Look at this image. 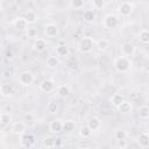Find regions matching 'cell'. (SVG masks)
Wrapping results in <instances>:
<instances>
[{
  "label": "cell",
  "instance_id": "6da1fadb",
  "mask_svg": "<svg viewBox=\"0 0 149 149\" xmlns=\"http://www.w3.org/2000/svg\"><path fill=\"white\" fill-rule=\"evenodd\" d=\"M113 65L115 68V70L118 72H121V73H126L129 71V69L132 68V62L128 57H125V56H119L114 59L113 62Z\"/></svg>",
  "mask_w": 149,
  "mask_h": 149
},
{
  "label": "cell",
  "instance_id": "7a4b0ae2",
  "mask_svg": "<svg viewBox=\"0 0 149 149\" xmlns=\"http://www.w3.org/2000/svg\"><path fill=\"white\" fill-rule=\"evenodd\" d=\"M94 44L95 42L92 37H83L78 42V49L81 52H90L94 48Z\"/></svg>",
  "mask_w": 149,
  "mask_h": 149
},
{
  "label": "cell",
  "instance_id": "3957f363",
  "mask_svg": "<svg viewBox=\"0 0 149 149\" xmlns=\"http://www.w3.org/2000/svg\"><path fill=\"white\" fill-rule=\"evenodd\" d=\"M118 23H119V20H118V17H116L114 14H108V15H106V16L104 17V20H102V24H104V27L107 28V29H113V28H115V27L118 26Z\"/></svg>",
  "mask_w": 149,
  "mask_h": 149
},
{
  "label": "cell",
  "instance_id": "277c9868",
  "mask_svg": "<svg viewBox=\"0 0 149 149\" xmlns=\"http://www.w3.org/2000/svg\"><path fill=\"white\" fill-rule=\"evenodd\" d=\"M118 10L120 12L121 15H123V16H128V15H130L132 12H133V3L129 2V1H122V2L119 3Z\"/></svg>",
  "mask_w": 149,
  "mask_h": 149
},
{
  "label": "cell",
  "instance_id": "5b68a950",
  "mask_svg": "<svg viewBox=\"0 0 149 149\" xmlns=\"http://www.w3.org/2000/svg\"><path fill=\"white\" fill-rule=\"evenodd\" d=\"M34 80H35V78H34L33 73L29 72V71H23V72L19 76V81H20L22 85H24V86L31 85V84L34 83Z\"/></svg>",
  "mask_w": 149,
  "mask_h": 149
},
{
  "label": "cell",
  "instance_id": "8992f818",
  "mask_svg": "<svg viewBox=\"0 0 149 149\" xmlns=\"http://www.w3.org/2000/svg\"><path fill=\"white\" fill-rule=\"evenodd\" d=\"M35 143V136L33 134H22L21 140H20V144L23 148H30L33 144Z\"/></svg>",
  "mask_w": 149,
  "mask_h": 149
},
{
  "label": "cell",
  "instance_id": "52a82bcc",
  "mask_svg": "<svg viewBox=\"0 0 149 149\" xmlns=\"http://www.w3.org/2000/svg\"><path fill=\"white\" fill-rule=\"evenodd\" d=\"M26 128H27V125H26V122H24V121H15V122L12 125L10 130H12L14 134L22 135V134H24Z\"/></svg>",
  "mask_w": 149,
  "mask_h": 149
},
{
  "label": "cell",
  "instance_id": "ba28073f",
  "mask_svg": "<svg viewBox=\"0 0 149 149\" xmlns=\"http://www.w3.org/2000/svg\"><path fill=\"white\" fill-rule=\"evenodd\" d=\"M13 26H14L15 29L21 30V31L28 29V22L24 20L23 16H17V17H15L14 21H13Z\"/></svg>",
  "mask_w": 149,
  "mask_h": 149
},
{
  "label": "cell",
  "instance_id": "9c48e42d",
  "mask_svg": "<svg viewBox=\"0 0 149 149\" xmlns=\"http://www.w3.org/2000/svg\"><path fill=\"white\" fill-rule=\"evenodd\" d=\"M44 33H45V35L48 37L54 38V37H56L58 35V26L55 24V23H48L44 27Z\"/></svg>",
  "mask_w": 149,
  "mask_h": 149
},
{
  "label": "cell",
  "instance_id": "30bf717a",
  "mask_svg": "<svg viewBox=\"0 0 149 149\" xmlns=\"http://www.w3.org/2000/svg\"><path fill=\"white\" fill-rule=\"evenodd\" d=\"M134 52H135V45L132 44V43H125L121 47V56H125V57L129 58Z\"/></svg>",
  "mask_w": 149,
  "mask_h": 149
},
{
  "label": "cell",
  "instance_id": "8fae6325",
  "mask_svg": "<svg viewBox=\"0 0 149 149\" xmlns=\"http://www.w3.org/2000/svg\"><path fill=\"white\" fill-rule=\"evenodd\" d=\"M40 88H41V91L44 92V93H50V92H52L54 88H55V83H54L52 80H50V79H45V80H43V81L41 83Z\"/></svg>",
  "mask_w": 149,
  "mask_h": 149
},
{
  "label": "cell",
  "instance_id": "7c38bea8",
  "mask_svg": "<svg viewBox=\"0 0 149 149\" xmlns=\"http://www.w3.org/2000/svg\"><path fill=\"white\" fill-rule=\"evenodd\" d=\"M86 126H87V128H88L91 132H95V130H98V129L101 127V122H100V120H99L97 116H92V118L88 119Z\"/></svg>",
  "mask_w": 149,
  "mask_h": 149
},
{
  "label": "cell",
  "instance_id": "4fadbf2b",
  "mask_svg": "<svg viewBox=\"0 0 149 149\" xmlns=\"http://www.w3.org/2000/svg\"><path fill=\"white\" fill-rule=\"evenodd\" d=\"M0 93H1V95H3V97H9V95H12V94L14 93V87H13V85L9 84V83H3V84H1V85H0Z\"/></svg>",
  "mask_w": 149,
  "mask_h": 149
},
{
  "label": "cell",
  "instance_id": "5bb4252c",
  "mask_svg": "<svg viewBox=\"0 0 149 149\" xmlns=\"http://www.w3.org/2000/svg\"><path fill=\"white\" fill-rule=\"evenodd\" d=\"M62 128H63V122L58 119L52 120L49 123V130L52 133H59V132H62Z\"/></svg>",
  "mask_w": 149,
  "mask_h": 149
},
{
  "label": "cell",
  "instance_id": "9a60e30c",
  "mask_svg": "<svg viewBox=\"0 0 149 149\" xmlns=\"http://www.w3.org/2000/svg\"><path fill=\"white\" fill-rule=\"evenodd\" d=\"M45 48H47V41L44 38L38 37V38L35 40V42H34V50L35 51L42 52V51L45 50Z\"/></svg>",
  "mask_w": 149,
  "mask_h": 149
},
{
  "label": "cell",
  "instance_id": "2e32d148",
  "mask_svg": "<svg viewBox=\"0 0 149 149\" xmlns=\"http://www.w3.org/2000/svg\"><path fill=\"white\" fill-rule=\"evenodd\" d=\"M116 108H118V111H119L120 113H122V114H127V113L132 112L133 106H132V102H130V101L125 100V101H123L119 107H116Z\"/></svg>",
  "mask_w": 149,
  "mask_h": 149
},
{
  "label": "cell",
  "instance_id": "e0dca14e",
  "mask_svg": "<svg viewBox=\"0 0 149 149\" xmlns=\"http://www.w3.org/2000/svg\"><path fill=\"white\" fill-rule=\"evenodd\" d=\"M94 47H95L99 51H105V50L108 49V47H109V42H108L106 38H100V40H98V41L95 42Z\"/></svg>",
  "mask_w": 149,
  "mask_h": 149
},
{
  "label": "cell",
  "instance_id": "ac0fdd59",
  "mask_svg": "<svg viewBox=\"0 0 149 149\" xmlns=\"http://www.w3.org/2000/svg\"><path fill=\"white\" fill-rule=\"evenodd\" d=\"M83 19H84V21L87 22V23L93 22V21L95 20V13H94V10H93V9H86V10L84 12V14H83Z\"/></svg>",
  "mask_w": 149,
  "mask_h": 149
},
{
  "label": "cell",
  "instance_id": "d6986e66",
  "mask_svg": "<svg viewBox=\"0 0 149 149\" xmlns=\"http://www.w3.org/2000/svg\"><path fill=\"white\" fill-rule=\"evenodd\" d=\"M111 101H112L113 106L119 107V106L125 101V97H123L122 93H115V94H113V97L111 98Z\"/></svg>",
  "mask_w": 149,
  "mask_h": 149
},
{
  "label": "cell",
  "instance_id": "ffe728a7",
  "mask_svg": "<svg viewBox=\"0 0 149 149\" xmlns=\"http://www.w3.org/2000/svg\"><path fill=\"white\" fill-rule=\"evenodd\" d=\"M137 141H139V143H140L141 147L147 148L149 146V135H148V133H146V132L141 133L139 135V137H137Z\"/></svg>",
  "mask_w": 149,
  "mask_h": 149
},
{
  "label": "cell",
  "instance_id": "44dd1931",
  "mask_svg": "<svg viewBox=\"0 0 149 149\" xmlns=\"http://www.w3.org/2000/svg\"><path fill=\"white\" fill-rule=\"evenodd\" d=\"M56 54L58 56H68L69 55V47L64 43H59L57 47H56Z\"/></svg>",
  "mask_w": 149,
  "mask_h": 149
},
{
  "label": "cell",
  "instance_id": "7402d4cb",
  "mask_svg": "<svg viewBox=\"0 0 149 149\" xmlns=\"http://www.w3.org/2000/svg\"><path fill=\"white\" fill-rule=\"evenodd\" d=\"M45 64L49 69H56L58 65H59V61L56 56H49L45 61Z\"/></svg>",
  "mask_w": 149,
  "mask_h": 149
},
{
  "label": "cell",
  "instance_id": "603a6c76",
  "mask_svg": "<svg viewBox=\"0 0 149 149\" xmlns=\"http://www.w3.org/2000/svg\"><path fill=\"white\" fill-rule=\"evenodd\" d=\"M23 17H24V20L28 22V24H29V23H35V22L37 21V15H36V13H35L34 10H28V12H26V14L23 15Z\"/></svg>",
  "mask_w": 149,
  "mask_h": 149
},
{
  "label": "cell",
  "instance_id": "cb8c5ba5",
  "mask_svg": "<svg viewBox=\"0 0 149 149\" xmlns=\"http://www.w3.org/2000/svg\"><path fill=\"white\" fill-rule=\"evenodd\" d=\"M69 93H70V88H69L68 85L62 84V85H59V86L57 87V94H58L61 98H65V97H68Z\"/></svg>",
  "mask_w": 149,
  "mask_h": 149
},
{
  "label": "cell",
  "instance_id": "d4e9b609",
  "mask_svg": "<svg viewBox=\"0 0 149 149\" xmlns=\"http://www.w3.org/2000/svg\"><path fill=\"white\" fill-rule=\"evenodd\" d=\"M12 122V115L7 112H2L0 113V123L3 126H7Z\"/></svg>",
  "mask_w": 149,
  "mask_h": 149
},
{
  "label": "cell",
  "instance_id": "484cf974",
  "mask_svg": "<svg viewBox=\"0 0 149 149\" xmlns=\"http://www.w3.org/2000/svg\"><path fill=\"white\" fill-rule=\"evenodd\" d=\"M74 128H76L74 121H72V120H66L65 122H63V128H62V130H64V132H66V133H70V132L74 130Z\"/></svg>",
  "mask_w": 149,
  "mask_h": 149
},
{
  "label": "cell",
  "instance_id": "4316f807",
  "mask_svg": "<svg viewBox=\"0 0 149 149\" xmlns=\"http://www.w3.org/2000/svg\"><path fill=\"white\" fill-rule=\"evenodd\" d=\"M139 40L141 43L147 44L149 42V30L148 29H142L139 34Z\"/></svg>",
  "mask_w": 149,
  "mask_h": 149
},
{
  "label": "cell",
  "instance_id": "83f0119b",
  "mask_svg": "<svg viewBox=\"0 0 149 149\" xmlns=\"http://www.w3.org/2000/svg\"><path fill=\"white\" fill-rule=\"evenodd\" d=\"M127 136H128V133L125 129H122V128L116 129L115 133H114V137H115L116 141H119V140H126Z\"/></svg>",
  "mask_w": 149,
  "mask_h": 149
},
{
  "label": "cell",
  "instance_id": "f1b7e54d",
  "mask_svg": "<svg viewBox=\"0 0 149 149\" xmlns=\"http://www.w3.org/2000/svg\"><path fill=\"white\" fill-rule=\"evenodd\" d=\"M139 116L141 119H143V120H147L149 118V108H148L147 105H143V106L140 107V109H139Z\"/></svg>",
  "mask_w": 149,
  "mask_h": 149
},
{
  "label": "cell",
  "instance_id": "f546056e",
  "mask_svg": "<svg viewBox=\"0 0 149 149\" xmlns=\"http://www.w3.org/2000/svg\"><path fill=\"white\" fill-rule=\"evenodd\" d=\"M55 144H56V137H54V136H47V137H44V140H43V146L44 147L52 148V147H55Z\"/></svg>",
  "mask_w": 149,
  "mask_h": 149
},
{
  "label": "cell",
  "instance_id": "4dcf8cb0",
  "mask_svg": "<svg viewBox=\"0 0 149 149\" xmlns=\"http://www.w3.org/2000/svg\"><path fill=\"white\" fill-rule=\"evenodd\" d=\"M91 134H92V132L87 128V126H84L79 129V136L83 139H88L91 136Z\"/></svg>",
  "mask_w": 149,
  "mask_h": 149
},
{
  "label": "cell",
  "instance_id": "1f68e13d",
  "mask_svg": "<svg viewBox=\"0 0 149 149\" xmlns=\"http://www.w3.org/2000/svg\"><path fill=\"white\" fill-rule=\"evenodd\" d=\"M70 6L73 7L74 9H79V8H81L84 6V1L83 0H72L70 2Z\"/></svg>",
  "mask_w": 149,
  "mask_h": 149
},
{
  "label": "cell",
  "instance_id": "d6a6232c",
  "mask_svg": "<svg viewBox=\"0 0 149 149\" xmlns=\"http://www.w3.org/2000/svg\"><path fill=\"white\" fill-rule=\"evenodd\" d=\"M57 108H58V106H57V102H55V101H50L48 104V106H47V109L50 113H56L57 112Z\"/></svg>",
  "mask_w": 149,
  "mask_h": 149
},
{
  "label": "cell",
  "instance_id": "836d02e7",
  "mask_svg": "<svg viewBox=\"0 0 149 149\" xmlns=\"http://www.w3.org/2000/svg\"><path fill=\"white\" fill-rule=\"evenodd\" d=\"M27 36L28 37H36L37 36V29L35 27H28L27 29Z\"/></svg>",
  "mask_w": 149,
  "mask_h": 149
},
{
  "label": "cell",
  "instance_id": "e575fe53",
  "mask_svg": "<svg viewBox=\"0 0 149 149\" xmlns=\"http://www.w3.org/2000/svg\"><path fill=\"white\" fill-rule=\"evenodd\" d=\"M105 5H106V2L102 1V0H95V1H93V7L95 9H101Z\"/></svg>",
  "mask_w": 149,
  "mask_h": 149
},
{
  "label": "cell",
  "instance_id": "d590c367",
  "mask_svg": "<svg viewBox=\"0 0 149 149\" xmlns=\"http://www.w3.org/2000/svg\"><path fill=\"white\" fill-rule=\"evenodd\" d=\"M116 144L120 149H125L127 147V141L126 140H119V141H116Z\"/></svg>",
  "mask_w": 149,
  "mask_h": 149
},
{
  "label": "cell",
  "instance_id": "8d00e7d4",
  "mask_svg": "<svg viewBox=\"0 0 149 149\" xmlns=\"http://www.w3.org/2000/svg\"><path fill=\"white\" fill-rule=\"evenodd\" d=\"M139 98V92L137 91H130L129 92V99L130 100H135Z\"/></svg>",
  "mask_w": 149,
  "mask_h": 149
},
{
  "label": "cell",
  "instance_id": "74e56055",
  "mask_svg": "<svg viewBox=\"0 0 149 149\" xmlns=\"http://www.w3.org/2000/svg\"><path fill=\"white\" fill-rule=\"evenodd\" d=\"M23 119H24L26 122H31V121H34V116H33V114H30V113L26 114V115L23 116Z\"/></svg>",
  "mask_w": 149,
  "mask_h": 149
},
{
  "label": "cell",
  "instance_id": "f35d334b",
  "mask_svg": "<svg viewBox=\"0 0 149 149\" xmlns=\"http://www.w3.org/2000/svg\"><path fill=\"white\" fill-rule=\"evenodd\" d=\"M1 7H2V2L0 1V9H1Z\"/></svg>",
  "mask_w": 149,
  "mask_h": 149
},
{
  "label": "cell",
  "instance_id": "ab89813d",
  "mask_svg": "<svg viewBox=\"0 0 149 149\" xmlns=\"http://www.w3.org/2000/svg\"><path fill=\"white\" fill-rule=\"evenodd\" d=\"M80 149H90V148H86V147H84V148H80Z\"/></svg>",
  "mask_w": 149,
  "mask_h": 149
}]
</instances>
